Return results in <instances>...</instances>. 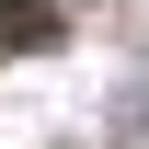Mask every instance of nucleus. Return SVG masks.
I'll use <instances>...</instances> for the list:
<instances>
[{
	"mask_svg": "<svg viewBox=\"0 0 149 149\" xmlns=\"http://www.w3.org/2000/svg\"><path fill=\"white\" fill-rule=\"evenodd\" d=\"M69 35V0H0V57H35Z\"/></svg>",
	"mask_w": 149,
	"mask_h": 149,
	"instance_id": "1",
	"label": "nucleus"
}]
</instances>
